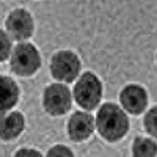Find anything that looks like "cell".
Masks as SVG:
<instances>
[{
	"mask_svg": "<svg viewBox=\"0 0 157 157\" xmlns=\"http://www.w3.org/2000/svg\"><path fill=\"white\" fill-rule=\"evenodd\" d=\"M96 129L105 141L115 143L129 132V116L123 107L113 102H105L98 110Z\"/></svg>",
	"mask_w": 157,
	"mask_h": 157,
	"instance_id": "obj_1",
	"label": "cell"
},
{
	"mask_svg": "<svg viewBox=\"0 0 157 157\" xmlns=\"http://www.w3.org/2000/svg\"><path fill=\"white\" fill-rule=\"evenodd\" d=\"M104 94V86L101 78L91 71H85L80 74V77L75 80L72 98L75 104L85 112L94 110L102 101Z\"/></svg>",
	"mask_w": 157,
	"mask_h": 157,
	"instance_id": "obj_2",
	"label": "cell"
},
{
	"mask_svg": "<svg viewBox=\"0 0 157 157\" xmlns=\"http://www.w3.org/2000/svg\"><path fill=\"white\" fill-rule=\"evenodd\" d=\"M10 68L19 77H30L41 68V54L32 43H19L10 57Z\"/></svg>",
	"mask_w": 157,
	"mask_h": 157,
	"instance_id": "obj_3",
	"label": "cell"
},
{
	"mask_svg": "<svg viewBox=\"0 0 157 157\" xmlns=\"http://www.w3.org/2000/svg\"><path fill=\"white\" fill-rule=\"evenodd\" d=\"M82 61L72 50H58L50 58V74L58 83H71L80 77Z\"/></svg>",
	"mask_w": 157,
	"mask_h": 157,
	"instance_id": "obj_4",
	"label": "cell"
},
{
	"mask_svg": "<svg viewBox=\"0 0 157 157\" xmlns=\"http://www.w3.org/2000/svg\"><path fill=\"white\" fill-rule=\"evenodd\" d=\"M72 105V93L63 83H50L43 91V107L50 116L68 113Z\"/></svg>",
	"mask_w": 157,
	"mask_h": 157,
	"instance_id": "obj_5",
	"label": "cell"
},
{
	"mask_svg": "<svg viewBox=\"0 0 157 157\" xmlns=\"http://www.w3.org/2000/svg\"><path fill=\"white\" fill-rule=\"evenodd\" d=\"M5 32L11 36V39L19 43H27L35 32L33 16L25 8L13 10L5 19Z\"/></svg>",
	"mask_w": 157,
	"mask_h": 157,
	"instance_id": "obj_6",
	"label": "cell"
},
{
	"mask_svg": "<svg viewBox=\"0 0 157 157\" xmlns=\"http://www.w3.org/2000/svg\"><path fill=\"white\" fill-rule=\"evenodd\" d=\"M120 102L124 112L130 115H141L148 109V91L141 85L129 83L120 91Z\"/></svg>",
	"mask_w": 157,
	"mask_h": 157,
	"instance_id": "obj_7",
	"label": "cell"
},
{
	"mask_svg": "<svg viewBox=\"0 0 157 157\" xmlns=\"http://www.w3.org/2000/svg\"><path fill=\"white\" fill-rule=\"evenodd\" d=\"M94 129H96V118L90 112H85V110L72 113L68 121V126H66L69 138L75 143L88 140L93 135Z\"/></svg>",
	"mask_w": 157,
	"mask_h": 157,
	"instance_id": "obj_8",
	"label": "cell"
},
{
	"mask_svg": "<svg viewBox=\"0 0 157 157\" xmlns=\"http://www.w3.org/2000/svg\"><path fill=\"white\" fill-rule=\"evenodd\" d=\"M25 129V118L21 112H10L2 116L0 123V135L3 141H11L17 138Z\"/></svg>",
	"mask_w": 157,
	"mask_h": 157,
	"instance_id": "obj_9",
	"label": "cell"
},
{
	"mask_svg": "<svg viewBox=\"0 0 157 157\" xmlns=\"http://www.w3.org/2000/svg\"><path fill=\"white\" fill-rule=\"evenodd\" d=\"M19 93L21 91L14 78H11L8 75H2V78H0V99H2L0 109H2L3 115L17 104Z\"/></svg>",
	"mask_w": 157,
	"mask_h": 157,
	"instance_id": "obj_10",
	"label": "cell"
},
{
	"mask_svg": "<svg viewBox=\"0 0 157 157\" xmlns=\"http://www.w3.org/2000/svg\"><path fill=\"white\" fill-rule=\"evenodd\" d=\"M132 157H157V141L151 137H137L132 143Z\"/></svg>",
	"mask_w": 157,
	"mask_h": 157,
	"instance_id": "obj_11",
	"label": "cell"
},
{
	"mask_svg": "<svg viewBox=\"0 0 157 157\" xmlns=\"http://www.w3.org/2000/svg\"><path fill=\"white\" fill-rule=\"evenodd\" d=\"M143 127L148 132V135H151V138L157 140V105L146 112L145 118H143Z\"/></svg>",
	"mask_w": 157,
	"mask_h": 157,
	"instance_id": "obj_12",
	"label": "cell"
},
{
	"mask_svg": "<svg viewBox=\"0 0 157 157\" xmlns=\"http://www.w3.org/2000/svg\"><path fill=\"white\" fill-rule=\"evenodd\" d=\"M0 44H2V47H0V61H5L11 57L13 49H14L11 44V36L5 30L0 32Z\"/></svg>",
	"mask_w": 157,
	"mask_h": 157,
	"instance_id": "obj_13",
	"label": "cell"
},
{
	"mask_svg": "<svg viewBox=\"0 0 157 157\" xmlns=\"http://www.w3.org/2000/svg\"><path fill=\"white\" fill-rule=\"evenodd\" d=\"M46 157H75V155L71 148L64 146V145H55L47 151Z\"/></svg>",
	"mask_w": 157,
	"mask_h": 157,
	"instance_id": "obj_14",
	"label": "cell"
},
{
	"mask_svg": "<svg viewBox=\"0 0 157 157\" xmlns=\"http://www.w3.org/2000/svg\"><path fill=\"white\" fill-rule=\"evenodd\" d=\"M14 157H44L41 152H39L38 149H33V148H22L19 149Z\"/></svg>",
	"mask_w": 157,
	"mask_h": 157,
	"instance_id": "obj_15",
	"label": "cell"
}]
</instances>
